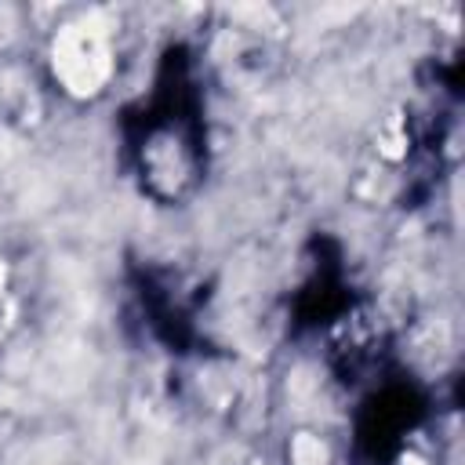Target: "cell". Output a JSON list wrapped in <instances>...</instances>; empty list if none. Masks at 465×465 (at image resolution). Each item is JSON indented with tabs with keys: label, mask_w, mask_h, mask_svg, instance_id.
Returning a JSON list of instances; mask_svg holds the SVG:
<instances>
[{
	"label": "cell",
	"mask_w": 465,
	"mask_h": 465,
	"mask_svg": "<svg viewBox=\"0 0 465 465\" xmlns=\"http://www.w3.org/2000/svg\"><path fill=\"white\" fill-rule=\"evenodd\" d=\"M291 454H294V465H323V461H327V450H323V443H320L316 436H309V432L294 436V443H291Z\"/></svg>",
	"instance_id": "obj_2"
},
{
	"label": "cell",
	"mask_w": 465,
	"mask_h": 465,
	"mask_svg": "<svg viewBox=\"0 0 465 465\" xmlns=\"http://www.w3.org/2000/svg\"><path fill=\"white\" fill-rule=\"evenodd\" d=\"M54 69L58 76L76 91V94H87L94 91L102 80H105V44L94 29H84V25H73L58 36L54 44Z\"/></svg>",
	"instance_id": "obj_1"
},
{
	"label": "cell",
	"mask_w": 465,
	"mask_h": 465,
	"mask_svg": "<svg viewBox=\"0 0 465 465\" xmlns=\"http://www.w3.org/2000/svg\"><path fill=\"white\" fill-rule=\"evenodd\" d=\"M0 283H4V265H0Z\"/></svg>",
	"instance_id": "obj_3"
}]
</instances>
